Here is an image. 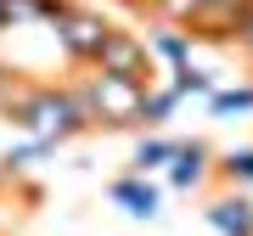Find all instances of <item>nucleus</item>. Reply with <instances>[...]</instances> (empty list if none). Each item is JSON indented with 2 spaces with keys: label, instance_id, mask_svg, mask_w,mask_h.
I'll return each instance as SVG.
<instances>
[{
  "label": "nucleus",
  "instance_id": "nucleus-17",
  "mask_svg": "<svg viewBox=\"0 0 253 236\" xmlns=\"http://www.w3.org/2000/svg\"><path fill=\"white\" fill-rule=\"evenodd\" d=\"M231 45H236V51H242L248 62H253V11H248L242 23H236V34H231Z\"/></svg>",
  "mask_w": 253,
  "mask_h": 236
},
{
  "label": "nucleus",
  "instance_id": "nucleus-9",
  "mask_svg": "<svg viewBox=\"0 0 253 236\" xmlns=\"http://www.w3.org/2000/svg\"><path fill=\"white\" fill-rule=\"evenodd\" d=\"M191 45H197V39H191V28H152V39H146V51H152V62L169 73V68H186L191 62Z\"/></svg>",
  "mask_w": 253,
  "mask_h": 236
},
{
  "label": "nucleus",
  "instance_id": "nucleus-3",
  "mask_svg": "<svg viewBox=\"0 0 253 236\" xmlns=\"http://www.w3.org/2000/svg\"><path fill=\"white\" fill-rule=\"evenodd\" d=\"M51 34H56V45H62V56H68V62L90 68V62H96V51H101V39L113 34V23L101 17L96 6H79V0H62V11L51 17Z\"/></svg>",
  "mask_w": 253,
  "mask_h": 236
},
{
  "label": "nucleus",
  "instance_id": "nucleus-12",
  "mask_svg": "<svg viewBox=\"0 0 253 236\" xmlns=\"http://www.w3.org/2000/svg\"><path fill=\"white\" fill-rule=\"evenodd\" d=\"M174 107H180V96H174L169 84H146V96H141V129H163L174 118Z\"/></svg>",
  "mask_w": 253,
  "mask_h": 236
},
{
  "label": "nucleus",
  "instance_id": "nucleus-7",
  "mask_svg": "<svg viewBox=\"0 0 253 236\" xmlns=\"http://www.w3.org/2000/svg\"><path fill=\"white\" fill-rule=\"evenodd\" d=\"M203 219L219 236H253V197L248 191H219V197H208Z\"/></svg>",
  "mask_w": 253,
  "mask_h": 236
},
{
  "label": "nucleus",
  "instance_id": "nucleus-13",
  "mask_svg": "<svg viewBox=\"0 0 253 236\" xmlns=\"http://www.w3.org/2000/svg\"><path fill=\"white\" fill-rule=\"evenodd\" d=\"M214 174H219V180H231L236 191L253 186V146H231L225 157H214Z\"/></svg>",
  "mask_w": 253,
  "mask_h": 236
},
{
  "label": "nucleus",
  "instance_id": "nucleus-1",
  "mask_svg": "<svg viewBox=\"0 0 253 236\" xmlns=\"http://www.w3.org/2000/svg\"><path fill=\"white\" fill-rule=\"evenodd\" d=\"M11 129H23L28 141H45V146H68L79 135H90V113L73 84H51V79H17V90L0 101Z\"/></svg>",
  "mask_w": 253,
  "mask_h": 236
},
{
  "label": "nucleus",
  "instance_id": "nucleus-4",
  "mask_svg": "<svg viewBox=\"0 0 253 236\" xmlns=\"http://www.w3.org/2000/svg\"><path fill=\"white\" fill-rule=\"evenodd\" d=\"M96 73H118V79H135V84H152V51H146V39L135 34V28H113L107 39H101V51H96Z\"/></svg>",
  "mask_w": 253,
  "mask_h": 236
},
{
  "label": "nucleus",
  "instance_id": "nucleus-8",
  "mask_svg": "<svg viewBox=\"0 0 253 236\" xmlns=\"http://www.w3.org/2000/svg\"><path fill=\"white\" fill-rule=\"evenodd\" d=\"M253 11V0H203V17L191 23V39H225L236 34V23H242Z\"/></svg>",
  "mask_w": 253,
  "mask_h": 236
},
{
  "label": "nucleus",
  "instance_id": "nucleus-5",
  "mask_svg": "<svg viewBox=\"0 0 253 236\" xmlns=\"http://www.w3.org/2000/svg\"><path fill=\"white\" fill-rule=\"evenodd\" d=\"M163 180H169L174 191H197L214 180V146L208 141H180L169 157V169H163Z\"/></svg>",
  "mask_w": 253,
  "mask_h": 236
},
{
  "label": "nucleus",
  "instance_id": "nucleus-10",
  "mask_svg": "<svg viewBox=\"0 0 253 236\" xmlns=\"http://www.w3.org/2000/svg\"><path fill=\"white\" fill-rule=\"evenodd\" d=\"M62 11V0H0V34L11 28H34V23H51Z\"/></svg>",
  "mask_w": 253,
  "mask_h": 236
},
{
  "label": "nucleus",
  "instance_id": "nucleus-6",
  "mask_svg": "<svg viewBox=\"0 0 253 236\" xmlns=\"http://www.w3.org/2000/svg\"><path fill=\"white\" fill-rule=\"evenodd\" d=\"M107 197H113L129 219H146V225L163 214V191H158V180H152V174H135V169L118 174V180L107 186Z\"/></svg>",
  "mask_w": 253,
  "mask_h": 236
},
{
  "label": "nucleus",
  "instance_id": "nucleus-15",
  "mask_svg": "<svg viewBox=\"0 0 253 236\" xmlns=\"http://www.w3.org/2000/svg\"><path fill=\"white\" fill-rule=\"evenodd\" d=\"M208 113H214V118H242V113H253V84H236V90L219 84V90L208 96Z\"/></svg>",
  "mask_w": 253,
  "mask_h": 236
},
{
  "label": "nucleus",
  "instance_id": "nucleus-18",
  "mask_svg": "<svg viewBox=\"0 0 253 236\" xmlns=\"http://www.w3.org/2000/svg\"><path fill=\"white\" fill-rule=\"evenodd\" d=\"M11 90H17V73H11V62H6V56H0V101H6Z\"/></svg>",
  "mask_w": 253,
  "mask_h": 236
},
{
  "label": "nucleus",
  "instance_id": "nucleus-14",
  "mask_svg": "<svg viewBox=\"0 0 253 236\" xmlns=\"http://www.w3.org/2000/svg\"><path fill=\"white\" fill-rule=\"evenodd\" d=\"M169 90L186 101V96H214L219 84H214V73H203V68H191V62H186V68H169Z\"/></svg>",
  "mask_w": 253,
  "mask_h": 236
},
{
  "label": "nucleus",
  "instance_id": "nucleus-11",
  "mask_svg": "<svg viewBox=\"0 0 253 236\" xmlns=\"http://www.w3.org/2000/svg\"><path fill=\"white\" fill-rule=\"evenodd\" d=\"M174 146H180V141L146 129V135L135 141V152H129V169H135V174H163V169H169V157H174Z\"/></svg>",
  "mask_w": 253,
  "mask_h": 236
},
{
  "label": "nucleus",
  "instance_id": "nucleus-16",
  "mask_svg": "<svg viewBox=\"0 0 253 236\" xmlns=\"http://www.w3.org/2000/svg\"><path fill=\"white\" fill-rule=\"evenodd\" d=\"M51 152H56V146L23 135V146H6V157H0V163H6V174H28V169H40V157H51Z\"/></svg>",
  "mask_w": 253,
  "mask_h": 236
},
{
  "label": "nucleus",
  "instance_id": "nucleus-2",
  "mask_svg": "<svg viewBox=\"0 0 253 236\" xmlns=\"http://www.w3.org/2000/svg\"><path fill=\"white\" fill-rule=\"evenodd\" d=\"M73 90H79L84 113H90V129H141V96H146V84L90 68Z\"/></svg>",
  "mask_w": 253,
  "mask_h": 236
},
{
  "label": "nucleus",
  "instance_id": "nucleus-19",
  "mask_svg": "<svg viewBox=\"0 0 253 236\" xmlns=\"http://www.w3.org/2000/svg\"><path fill=\"white\" fill-rule=\"evenodd\" d=\"M124 6H129V11H146V17H158V6H163V0H124Z\"/></svg>",
  "mask_w": 253,
  "mask_h": 236
}]
</instances>
